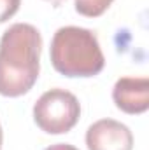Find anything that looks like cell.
<instances>
[{
    "label": "cell",
    "instance_id": "6da1fadb",
    "mask_svg": "<svg viewBox=\"0 0 149 150\" xmlns=\"http://www.w3.org/2000/svg\"><path fill=\"white\" fill-rule=\"evenodd\" d=\"M42 37L35 26L16 23L0 38V94H27L39 79Z\"/></svg>",
    "mask_w": 149,
    "mask_h": 150
},
{
    "label": "cell",
    "instance_id": "7a4b0ae2",
    "mask_svg": "<svg viewBox=\"0 0 149 150\" xmlns=\"http://www.w3.org/2000/svg\"><path fill=\"white\" fill-rule=\"evenodd\" d=\"M51 63L65 77H95L104 70L105 58L91 30L63 26L51 40Z\"/></svg>",
    "mask_w": 149,
    "mask_h": 150
},
{
    "label": "cell",
    "instance_id": "3957f363",
    "mask_svg": "<svg viewBox=\"0 0 149 150\" xmlns=\"http://www.w3.org/2000/svg\"><path fill=\"white\" fill-rule=\"evenodd\" d=\"M81 117L79 100L65 89L46 91L34 105V120L47 134L70 131Z\"/></svg>",
    "mask_w": 149,
    "mask_h": 150
},
{
    "label": "cell",
    "instance_id": "277c9868",
    "mask_svg": "<svg viewBox=\"0 0 149 150\" xmlns=\"http://www.w3.org/2000/svg\"><path fill=\"white\" fill-rule=\"evenodd\" d=\"M88 150H132L133 134L128 126L114 120L100 119L86 131Z\"/></svg>",
    "mask_w": 149,
    "mask_h": 150
},
{
    "label": "cell",
    "instance_id": "5b68a950",
    "mask_svg": "<svg viewBox=\"0 0 149 150\" xmlns=\"http://www.w3.org/2000/svg\"><path fill=\"white\" fill-rule=\"evenodd\" d=\"M116 107L125 113L137 115L149 108V79L148 77H121L112 89Z\"/></svg>",
    "mask_w": 149,
    "mask_h": 150
},
{
    "label": "cell",
    "instance_id": "8992f818",
    "mask_svg": "<svg viewBox=\"0 0 149 150\" xmlns=\"http://www.w3.org/2000/svg\"><path fill=\"white\" fill-rule=\"evenodd\" d=\"M114 0H74L75 11L86 18H98L102 16Z\"/></svg>",
    "mask_w": 149,
    "mask_h": 150
},
{
    "label": "cell",
    "instance_id": "52a82bcc",
    "mask_svg": "<svg viewBox=\"0 0 149 150\" xmlns=\"http://www.w3.org/2000/svg\"><path fill=\"white\" fill-rule=\"evenodd\" d=\"M21 0H0V23H5L19 11Z\"/></svg>",
    "mask_w": 149,
    "mask_h": 150
},
{
    "label": "cell",
    "instance_id": "ba28073f",
    "mask_svg": "<svg viewBox=\"0 0 149 150\" xmlns=\"http://www.w3.org/2000/svg\"><path fill=\"white\" fill-rule=\"evenodd\" d=\"M46 150H79V149H75L74 145H69V143H56V145L47 147Z\"/></svg>",
    "mask_w": 149,
    "mask_h": 150
},
{
    "label": "cell",
    "instance_id": "9c48e42d",
    "mask_svg": "<svg viewBox=\"0 0 149 150\" xmlns=\"http://www.w3.org/2000/svg\"><path fill=\"white\" fill-rule=\"evenodd\" d=\"M46 2H51V4H53L54 7H58V5H62V4H63L65 0H46Z\"/></svg>",
    "mask_w": 149,
    "mask_h": 150
},
{
    "label": "cell",
    "instance_id": "30bf717a",
    "mask_svg": "<svg viewBox=\"0 0 149 150\" xmlns=\"http://www.w3.org/2000/svg\"><path fill=\"white\" fill-rule=\"evenodd\" d=\"M2 140H4V133H2V126H0V150H2Z\"/></svg>",
    "mask_w": 149,
    "mask_h": 150
}]
</instances>
